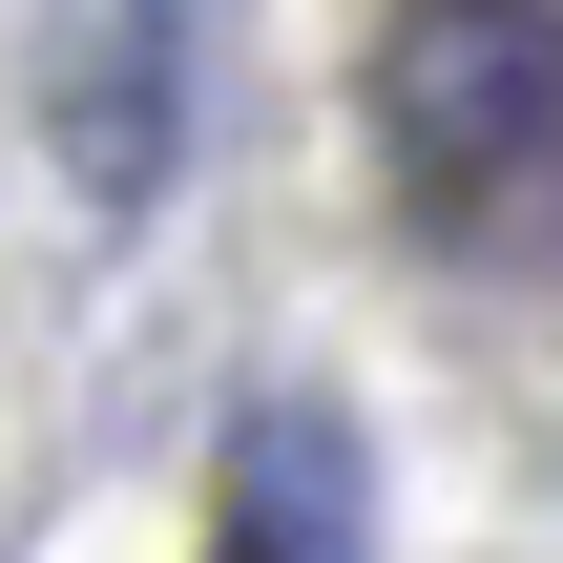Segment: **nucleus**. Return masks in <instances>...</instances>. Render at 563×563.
<instances>
[{
    "instance_id": "1",
    "label": "nucleus",
    "mask_w": 563,
    "mask_h": 563,
    "mask_svg": "<svg viewBox=\"0 0 563 563\" xmlns=\"http://www.w3.org/2000/svg\"><path fill=\"white\" fill-rule=\"evenodd\" d=\"M355 104H376L397 188H439V209L563 188V0H376Z\"/></svg>"
},
{
    "instance_id": "2",
    "label": "nucleus",
    "mask_w": 563,
    "mask_h": 563,
    "mask_svg": "<svg viewBox=\"0 0 563 563\" xmlns=\"http://www.w3.org/2000/svg\"><path fill=\"white\" fill-rule=\"evenodd\" d=\"M42 146L104 209L167 188V0H42Z\"/></svg>"
}]
</instances>
